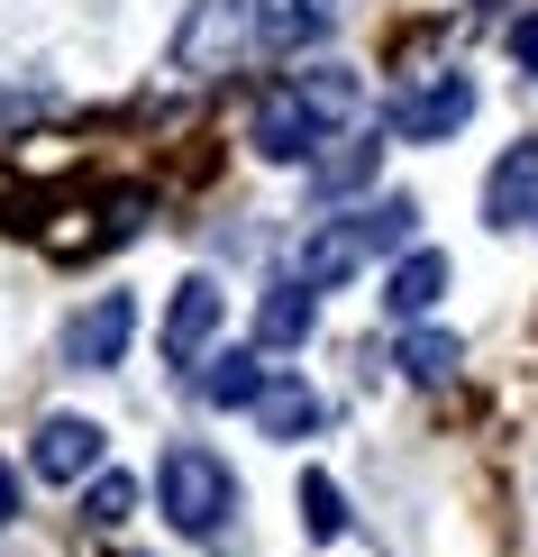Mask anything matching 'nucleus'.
Listing matches in <instances>:
<instances>
[{
	"mask_svg": "<svg viewBox=\"0 0 538 557\" xmlns=\"http://www.w3.org/2000/svg\"><path fill=\"white\" fill-rule=\"evenodd\" d=\"M356 74L347 64H320V74H284V83H265L255 91V120H247V137H255V156L265 165H311L329 137L356 120Z\"/></svg>",
	"mask_w": 538,
	"mask_h": 557,
	"instance_id": "f257e3e1",
	"label": "nucleus"
},
{
	"mask_svg": "<svg viewBox=\"0 0 538 557\" xmlns=\"http://www.w3.org/2000/svg\"><path fill=\"white\" fill-rule=\"evenodd\" d=\"M411 228H420V201H411V193L365 201V211H347V220H320V228H311V247H301V284H311V293H338L356 265L392 257Z\"/></svg>",
	"mask_w": 538,
	"mask_h": 557,
	"instance_id": "f03ea898",
	"label": "nucleus"
},
{
	"mask_svg": "<svg viewBox=\"0 0 538 557\" xmlns=\"http://www.w3.org/2000/svg\"><path fill=\"white\" fill-rule=\"evenodd\" d=\"M155 503H165V521L183 540H220L228 512H238V475H228L220 448H165V467H155Z\"/></svg>",
	"mask_w": 538,
	"mask_h": 557,
	"instance_id": "7ed1b4c3",
	"label": "nucleus"
},
{
	"mask_svg": "<svg viewBox=\"0 0 538 557\" xmlns=\"http://www.w3.org/2000/svg\"><path fill=\"white\" fill-rule=\"evenodd\" d=\"M255 46V0H192V10L174 18V74L183 83H220L238 74Z\"/></svg>",
	"mask_w": 538,
	"mask_h": 557,
	"instance_id": "20e7f679",
	"label": "nucleus"
},
{
	"mask_svg": "<svg viewBox=\"0 0 538 557\" xmlns=\"http://www.w3.org/2000/svg\"><path fill=\"white\" fill-rule=\"evenodd\" d=\"M220 320H228V293L210 284V274H183L174 301H165V330H155V347H165L174 375H201V357H210V338H220Z\"/></svg>",
	"mask_w": 538,
	"mask_h": 557,
	"instance_id": "39448f33",
	"label": "nucleus"
},
{
	"mask_svg": "<svg viewBox=\"0 0 538 557\" xmlns=\"http://www.w3.org/2000/svg\"><path fill=\"white\" fill-rule=\"evenodd\" d=\"M465 120H475V83L465 74H429V83H411L402 101H392V137H411V147H438V137H456Z\"/></svg>",
	"mask_w": 538,
	"mask_h": 557,
	"instance_id": "423d86ee",
	"label": "nucleus"
},
{
	"mask_svg": "<svg viewBox=\"0 0 538 557\" xmlns=\"http://www.w3.org/2000/svg\"><path fill=\"white\" fill-rule=\"evenodd\" d=\"M128 338H137V301L101 293L91 311H74V330H64V366H74V375H110V366L128 357Z\"/></svg>",
	"mask_w": 538,
	"mask_h": 557,
	"instance_id": "0eeeda50",
	"label": "nucleus"
},
{
	"mask_svg": "<svg viewBox=\"0 0 538 557\" xmlns=\"http://www.w3.org/2000/svg\"><path fill=\"white\" fill-rule=\"evenodd\" d=\"M28 467H37L46 484L101 475V430H91L83 411H55V421H37V438H28Z\"/></svg>",
	"mask_w": 538,
	"mask_h": 557,
	"instance_id": "6e6552de",
	"label": "nucleus"
},
{
	"mask_svg": "<svg viewBox=\"0 0 538 557\" xmlns=\"http://www.w3.org/2000/svg\"><path fill=\"white\" fill-rule=\"evenodd\" d=\"M484 220L493 228H529L538 220V137H521V147L484 174Z\"/></svg>",
	"mask_w": 538,
	"mask_h": 557,
	"instance_id": "1a4fd4ad",
	"label": "nucleus"
},
{
	"mask_svg": "<svg viewBox=\"0 0 538 557\" xmlns=\"http://www.w3.org/2000/svg\"><path fill=\"white\" fill-rule=\"evenodd\" d=\"M311 311H320V293L301 284V274H274V284H265V301H255V347L292 357V347L311 338Z\"/></svg>",
	"mask_w": 538,
	"mask_h": 557,
	"instance_id": "9d476101",
	"label": "nucleus"
},
{
	"mask_svg": "<svg viewBox=\"0 0 538 557\" xmlns=\"http://www.w3.org/2000/svg\"><path fill=\"white\" fill-rule=\"evenodd\" d=\"M329 28H338V0H255V46H274V55H301Z\"/></svg>",
	"mask_w": 538,
	"mask_h": 557,
	"instance_id": "9b49d317",
	"label": "nucleus"
},
{
	"mask_svg": "<svg viewBox=\"0 0 538 557\" xmlns=\"http://www.w3.org/2000/svg\"><path fill=\"white\" fill-rule=\"evenodd\" d=\"M438 293H448V257H438V247H411V257L384 274V311L392 320H429Z\"/></svg>",
	"mask_w": 538,
	"mask_h": 557,
	"instance_id": "f8f14e48",
	"label": "nucleus"
},
{
	"mask_svg": "<svg viewBox=\"0 0 538 557\" xmlns=\"http://www.w3.org/2000/svg\"><path fill=\"white\" fill-rule=\"evenodd\" d=\"M255 430L265 438H311L320 430V393L301 375H265V393H255Z\"/></svg>",
	"mask_w": 538,
	"mask_h": 557,
	"instance_id": "ddd939ff",
	"label": "nucleus"
},
{
	"mask_svg": "<svg viewBox=\"0 0 538 557\" xmlns=\"http://www.w3.org/2000/svg\"><path fill=\"white\" fill-rule=\"evenodd\" d=\"M255 393H265V366H255L247 347H228V357H201V403H220V411H255Z\"/></svg>",
	"mask_w": 538,
	"mask_h": 557,
	"instance_id": "4468645a",
	"label": "nucleus"
},
{
	"mask_svg": "<svg viewBox=\"0 0 538 557\" xmlns=\"http://www.w3.org/2000/svg\"><path fill=\"white\" fill-rule=\"evenodd\" d=\"M456 366H465V347H456L448 330H411V338H402V375H411V384H448Z\"/></svg>",
	"mask_w": 538,
	"mask_h": 557,
	"instance_id": "2eb2a0df",
	"label": "nucleus"
},
{
	"mask_svg": "<svg viewBox=\"0 0 538 557\" xmlns=\"http://www.w3.org/2000/svg\"><path fill=\"white\" fill-rule=\"evenodd\" d=\"M329 147H338V156H329V165L311 174V183H320V201H338V193H356V183L374 174V156H384V147H374V137H329Z\"/></svg>",
	"mask_w": 538,
	"mask_h": 557,
	"instance_id": "dca6fc26",
	"label": "nucleus"
},
{
	"mask_svg": "<svg viewBox=\"0 0 538 557\" xmlns=\"http://www.w3.org/2000/svg\"><path fill=\"white\" fill-rule=\"evenodd\" d=\"M128 512H137V484H128L120 467H101V475H83V521H91V530H120Z\"/></svg>",
	"mask_w": 538,
	"mask_h": 557,
	"instance_id": "f3484780",
	"label": "nucleus"
},
{
	"mask_svg": "<svg viewBox=\"0 0 538 557\" xmlns=\"http://www.w3.org/2000/svg\"><path fill=\"white\" fill-rule=\"evenodd\" d=\"M301 530H311V540H338V530H347V503H338V484L329 475H301Z\"/></svg>",
	"mask_w": 538,
	"mask_h": 557,
	"instance_id": "a211bd4d",
	"label": "nucleus"
},
{
	"mask_svg": "<svg viewBox=\"0 0 538 557\" xmlns=\"http://www.w3.org/2000/svg\"><path fill=\"white\" fill-rule=\"evenodd\" d=\"M511 64H521V74H538V10L511 18Z\"/></svg>",
	"mask_w": 538,
	"mask_h": 557,
	"instance_id": "6ab92c4d",
	"label": "nucleus"
},
{
	"mask_svg": "<svg viewBox=\"0 0 538 557\" xmlns=\"http://www.w3.org/2000/svg\"><path fill=\"white\" fill-rule=\"evenodd\" d=\"M18 512V475H10V457H0V521Z\"/></svg>",
	"mask_w": 538,
	"mask_h": 557,
	"instance_id": "aec40b11",
	"label": "nucleus"
}]
</instances>
